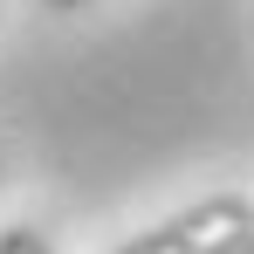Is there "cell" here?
Wrapping results in <instances>:
<instances>
[{"instance_id": "cell-4", "label": "cell", "mask_w": 254, "mask_h": 254, "mask_svg": "<svg viewBox=\"0 0 254 254\" xmlns=\"http://www.w3.org/2000/svg\"><path fill=\"white\" fill-rule=\"evenodd\" d=\"M48 7H83V0H48Z\"/></svg>"}, {"instance_id": "cell-2", "label": "cell", "mask_w": 254, "mask_h": 254, "mask_svg": "<svg viewBox=\"0 0 254 254\" xmlns=\"http://www.w3.org/2000/svg\"><path fill=\"white\" fill-rule=\"evenodd\" d=\"M0 254H55V248H48L42 227H7L0 234Z\"/></svg>"}, {"instance_id": "cell-3", "label": "cell", "mask_w": 254, "mask_h": 254, "mask_svg": "<svg viewBox=\"0 0 254 254\" xmlns=\"http://www.w3.org/2000/svg\"><path fill=\"white\" fill-rule=\"evenodd\" d=\"M234 254H254V234H248V241H241V248H234Z\"/></svg>"}, {"instance_id": "cell-1", "label": "cell", "mask_w": 254, "mask_h": 254, "mask_svg": "<svg viewBox=\"0 0 254 254\" xmlns=\"http://www.w3.org/2000/svg\"><path fill=\"white\" fill-rule=\"evenodd\" d=\"M248 234H254V199L248 192H213L199 206L172 213V220L144 227V234H130L117 254H234Z\"/></svg>"}]
</instances>
